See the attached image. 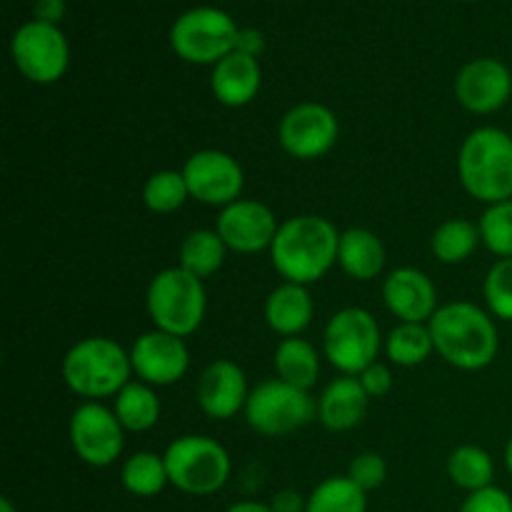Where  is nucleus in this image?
Segmentation results:
<instances>
[{
  "mask_svg": "<svg viewBox=\"0 0 512 512\" xmlns=\"http://www.w3.org/2000/svg\"><path fill=\"white\" fill-rule=\"evenodd\" d=\"M10 55L20 75L35 85L58 83L70 65V48L63 30L40 20H30L15 30Z\"/></svg>",
  "mask_w": 512,
  "mask_h": 512,
  "instance_id": "10",
  "label": "nucleus"
},
{
  "mask_svg": "<svg viewBox=\"0 0 512 512\" xmlns=\"http://www.w3.org/2000/svg\"><path fill=\"white\" fill-rule=\"evenodd\" d=\"M458 175L478 203L512 200V135L493 125L473 130L460 145Z\"/></svg>",
  "mask_w": 512,
  "mask_h": 512,
  "instance_id": "4",
  "label": "nucleus"
},
{
  "mask_svg": "<svg viewBox=\"0 0 512 512\" xmlns=\"http://www.w3.org/2000/svg\"><path fill=\"white\" fill-rule=\"evenodd\" d=\"M385 355L390 363L400 368H415L423 365L435 353L433 335L428 323H398L385 338Z\"/></svg>",
  "mask_w": 512,
  "mask_h": 512,
  "instance_id": "27",
  "label": "nucleus"
},
{
  "mask_svg": "<svg viewBox=\"0 0 512 512\" xmlns=\"http://www.w3.org/2000/svg\"><path fill=\"white\" fill-rule=\"evenodd\" d=\"M235 50H238V53H245V55H253V58H258V55L263 53V35H260L258 30H253V28H240L238 45H235Z\"/></svg>",
  "mask_w": 512,
  "mask_h": 512,
  "instance_id": "39",
  "label": "nucleus"
},
{
  "mask_svg": "<svg viewBox=\"0 0 512 512\" xmlns=\"http://www.w3.org/2000/svg\"><path fill=\"white\" fill-rule=\"evenodd\" d=\"M68 435L73 453L90 468H110L125 448V428L113 408L95 400H85L73 410Z\"/></svg>",
  "mask_w": 512,
  "mask_h": 512,
  "instance_id": "11",
  "label": "nucleus"
},
{
  "mask_svg": "<svg viewBox=\"0 0 512 512\" xmlns=\"http://www.w3.org/2000/svg\"><path fill=\"white\" fill-rule=\"evenodd\" d=\"M512 95V73L495 58H475L455 78V98L465 110L488 115L503 108Z\"/></svg>",
  "mask_w": 512,
  "mask_h": 512,
  "instance_id": "16",
  "label": "nucleus"
},
{
  "mask_svg": "<svg viewBox=\"0 0 512 512\" xmlns=\"http://www.w3.org/2000/svg\"><path fill=\"white\" fill-rule=\"evenodd\" d=\"M260 83H263V70H260L258 58L238 53V50L215 63L210 73L213 98L225 108H245L253 103L255 95L260 93Z\"/></svg>",
  "mask_w": 512,
  "mask_h": 512,
  "instance_id": "19",
  "label": "nucleus"
},
{
  "mask_svg": "<svg viewBox=\"0 0 512 512\" xmlns=\"http://www.w3.org/2000/svg\"><path fill=\"white\" fill-rule=\"evenodd\" d=\"M448 478L465 493H475L493 485L495 463L488 450L478 445H460L448 455Z\"/></svg>",
  "mask_w": 512,
  "mask_h": 512,
  "instance_id": "28",
  "label": "nucleus"
},
{
  "mask_svg": "<svg viewBox=\"0 0 512 512\" xmlns=\"http://www.w3.org/2000/svg\"><path fill=\"white\" fill-rule=\"evenodd\" d=\"M190 198L213 208H228L240 200L245 188L243 165L225 150H198L183 165Z\"/></svg>",
  "mask_w": 512,
  "mask_h": 512,
  "instance_id": "12",
  "label": "nucleus"
},
{
  "mask_svg": "<svg viewBox=\"0 0 512 512\" xmlns=\"http://www.w3.org/2000/svg\"><path fill=\"white\" fill-rule=\"evenodd\" d=\"M505 468H508V473L512 475V435L508 440V448H505Z\"/></svg>",
  "mask_w": 512,
  "mask_h": 512,
  "instance_id": "41",
  "label": "nucleus"
},
{
  "mask_svg": "<svg viewBox=\"0 0 512 512\" xmlns=\"http://www.w3.org/2000/svg\"><path fill=\"white\" fill-rule=\"evenodd\" d=\"M383 335L375 315L365 308H343L328 320L323 355L343 375H360L378 360Z\"/></svg>",
  "mask_w": 512,
  "mask_h": 512,
  "instance_id": "8",
  "label": "nucleus"
},
{
  "mask_svg": "<svg viewBox=\"0 0 512 512\" xmlns=\"http://www.w3.org/2000/svg\"><path fill=\"white\" fill-rule=\"evenodd\" d=\"M113 413L125 428V433H148L158 425L163 405L153 385L143 380H130L113 398Z\"/></svg>",
  "mask_w": 512,
  "mask_h": 512,
  "instance_id": "23",
  "label": "nucleus"
},
{
  "mask_svg": "<svg viewBox=\"0 0 512 512\" xmlns=\"http://www.w3.org/2000/svg\"><path fill=\"white\" fill-rule=\"evenodd\" d=\"M120 483L135 498H155L170 485L165 458L150 450L130 455L120 470Z\"/></svg>",
  "mask_w": 512,
  "mask_h": 512,
  "instance_id": "26",
  "label": "nucleus"
},
{
  "mask_svg": "<svg viewBox=\"0 0 512 512\" xmlns=\"http://www.w3.org/2000/svg\"><path fill=\"white\" fill-rule=\"evenodd\" d=\"M248 378L233 360H215L198 380V405L208 418L230 420L248 403Z\"/></svg>",
  "mask_w": 512,
  "mask_h": 512,
  "instance_id": "18",
  "label": "nucleus"
},
{
  "mask_svg": "<svg viewBox=\"0 0 512 512\" xmlns=\"http://www.w3.org/2000/svg\"><path fill=\"white\" fill-rule=\"evenodd\" d=\"M60 375L75 395L100 403L103 398H115L133 375L130 350L118 340L90 335L78 340L65 353L60 363Z\"/></svg>",
  "mask_w": 512,
  "mask_h": 512,
  "instance_id": "3",
  "label": "nucleus"
},
{
  "mask_svg": "<svg viewBox=\"0 0 512 512\" xmlns=\"http://www.w3.org/2000/svg\"><path fill=\"white\" fill-rule=\"evenodd\" d=\"M485 248L500 258H512V200L488 205L478 223Z\"/></svg>",
  "mask_w": 512,
  "mask_h": 512,
  "instance_id": "32",
  "label": "nucleus"
},
{
  "mask_svg": "<svg viewBox=\"0 0 512 512\" xmlns=\"http://www.w3.org/2000/svg\"><path fill=\"white\" fill-rule=\"evenodd\" d=\"M225 512H275L270 503H260V500H240V503L230 505Z\"/></svg>",
  "mask_w": 512,
  "mask_h": 512,
  "instance_id": "40",
  "label": "nucleus"
},
{
  "mask_svg": "<svg viewBox=\"0 0 512 512\" xmlns=\"http://www.w3.org/2000/svg\"><path fill=\"white\" fill-rule=\"evenodd\" d=\"M483 295L493 318L512 323V258H500L490 265Z\"/></svg>",
  "mask_w": 512,
  "mask_h": 512,
  "instance_id": "33",
  "label": "nucleus"
},
{
  "mask_svg": "<svg viewBox=\"0 0 512 512\" xmlns=\"http://www.w3.org/2000/svg\"><path fill=\"white\" fill-rule=\"evenodd\" d=\"M315 305L308 285L280 283L265 300V323L283 338H298L313 323Z\"/></svg>",
  "mask_w": 512,
  "mask_h": 512,
  "instance_id": "21",
  "label": "nucleus"
},
{
  "mask_svg": "<svg viewBox=\"0 0 512 512\" xmlns=\"http://www.w3.org/2000/svg\"><path fill=\"white\" fill-rule=\"evenodd\" d=\"M243 413L255 433L265 438H283L318 418V403L310 398L308 390L270 378L250 390Z\"/></svg>",
  "mask_w": 512,
  "mask_h": 512,
  "instance_id": "7",
  "label": "nucleus"
},
{
  "mask_svg": "<svg viewBox=\"0 0 512 512\" xmlns=\"http://www.w3.org/2000/svg\"><path fill=\"white\" fill-rule=\"evenodd\" d=\"M355 378L360 380V385H363V390L368 393V398H385V395L393 390V373H390V368L385 363H380V360H375L373 365H368V368L363 370L360 375H355Z\"/></svg>",
  "mask_w": 512,
  "mask_h": 512,
  "instance_id": "36",
  "label": "nucleus"
},
{
  "mask_svg": "<svg viewBox=\"0 0 512 512\" xmlns=\"http://www.w3.org/2000/svg\"><path fill=\"white\" fill-rule=\"evenodd\" d=\"M225 255H228V245L223 243L218 230L198 228L190 230L183 238V243H180L178 265L188 270L190 275H195V278L205 280L223 268Z\"/></svg>",
  "mask_w": 512,
  "mask_h": 512,
  "instance_id": "25",
  "label": "nucleus"
},
{
  "mask_svg": "<svg viewBox=\"0 0 512 512\" xmlns=\"http://www.w3.org/2000/svg\"><path fill=\"white\" fill-rule=\"evenodd\" d=\"M240 28L228 13L215 8H195L180 15L170 30L175 55L193 65H215L238 45Z\"/></svg>",
  "mask_w": 512,
  "mask_h": 512,
  "instance_id": "9",
  "label": "nucleus"
},
{
  "mask_svg": "<svg viewBox=\"0 0 512 512\" xmlns=\"http://www.w3.org/2000/svg\"><path fill=\"white\" fill-rule=\"evenodd\" d=\"M278 218L273 210L258 200H235L228 208L220 210L215 220V230L228 245V250L243 255H255L270 250L275 235H278Z\"/></svg>",
  "mask_w": 512,
  "mask_h": 512,
  "instance_id": "15",
  "label": "nucleus"
},
{
  "mask_svg": "<svg viewBox=\"0 0 512 512\" xmlns=\"http://www.w3.org/2000/svg\"><path fill=\"white\" fill-rule=\"evenodd\" d=\"M368 393L355 375H340L325 385L318 400V420L330 433H348L363 423L368 413Z\"/></svg>",
  "mask_w": 512,
  "mask_h": 512,
  "instance_id": "20",
  "label": "nucleus"
},
{
  "mask_svg": "<svg viewBox=\"0 0 512 512\" xmlns=\"http://www.w3.org/2000/svg\"><path fill=\"white\" fill-rule=\"evenodd\" d=\"M165 468L173 488L180 493L208 498L228 485L233 473L230 453L213 438L205 435H183L175 438L163 453Z\"/></svg>",
  "mask_w": 512,
  "mask_h": 512,
  "instance_id": "6",
  "label": "nucleus"
},
{
  "mask_svg": "<svg viewBox=\"0 0 512 512\" xmlns=\"http://www.w3.org/2000/svg\"><path fill=\"white\" fill-rule=\"evenodd\" d=\"M190 200L183 170H158L143 185V203L150 213L170 215Z\"/></svg>",
  "mask_w": 512,
  "mask_h": 512,
  "instance_id": "31",
  "label": "nucleus"
},
{
  "mask_svg": "<svg viewBox=\"0 0 512 512\" xmlns=\"http://www.w3.org/2000/svg\"><path fill=\"white\" fill-rule=\"evenodd\" d=\"M33 15L40 23L58 25L65 15V0H35Z\"/></svg>",
  "mask_w": 512,
  "mask_h": 512,
  "instance_id": "38",
  "label": "nucleus"
},
{
  "mask_svg": "<svg viewBox=\"0 0 512 512\" xmlns=\"http://www.w3.org/2000/svg\"><path fill=\"white\" fill-rule=\"evenodd\" d=\"M385 245L373 230L348 228L340 233L338 265L348 278L368 283L375 280L385 268Z\"/></svg>",
  "mask_w": 512,
  "mask_h": 512,
  "instance_id": "22",
  "label": "nucleus"
},
{
  "mask_svg": "<svg viewBox=\"0 0 512 512\" xmlns=\"http://www.w3.org/2000/svg\"><path fill=\"white\" fill-rule=\"evenodd\" d=\"M145 308L155 330L188 338L203 325L208 310V293L203 280L190 275L180 265L165 268L150 280Z\"/></svg>",
  "mask_w": 512,
  "mask_h": 512,
  "instance_id": "5",
  "label": "nucleus"
},
{
  "mask_svg": "<svg viewBox=\"0 0 512 512\" xmlns=\"http://www.w3.org/2000/svg\"><path fill=\"white\" fill-rule=\"evenodd\" d=\"M0 512H18V510H15V505L10 503V498H3L0 500Z\"/></svg>",
  "mask_w": 512,
  "mask_h": 512,
  "instance_id": "42",
  "label": "nucleus"
},
{
  "mask_svg": "<svg viewBox=\"0 0 512 512\" xmlns=\"http://www.w3.org/2000/svg\"><path fill=\"white\" fill-rule=\"evenodd\" d=\"M340 123L328 105L298 103L280 118V148L298 160H318L335 148Z\"/></svg>",
  "mask_w": 512,
  "mask_h": 512,
  "instance_id": "13",
  "label": "nucleus"
},
{
  "mask_svg": "<svg viewBox=\"0 0 512 512\" xmlns=\"http://www.w3.org/2000/svg\"><path fill=\"white\" fill-rule=\"evenodd\" d=\"M130 363L133 375L153 388H168L185 378L190 368V350L183 338L163 333V330H148L135 338L130 348Z\"/></svg>",
  "mask_w": 512,
  "mask_h": 512,
  "instance_id": "14",
  "label": "nucleus"
},
{
  "mask_svg": "<svg viewBox=\"0 0 512 512\" xmlns=\"http://www.w3.org/2000/svg\"><path fill=\"white\" fill-rule=\"evenodd\" d=\"M340 233L328 218L295 215L280 223L270 245V260L285 283L313 285L338 263Z\"/></svg>",
  "mask_w": 512,
  "mask_h": 512,
  "instance_id": "1",
  "label": "nucleus"
},
{
  "mask_svg": "<svg viewBox=\"0 0 512 512\" xmlns=\"http://www.w3.org/2000/svg\"><path fill=\"white\" fill-rule=\"evenodd\" d=\"M275 365V378H280L283 383L295 385L300 390L315 388L320 378V355L315 350L313 343H308L305 338H283L275 348L273 355Z\"/></svg>",
  "mask_w": 512,
  "mask_h": 512,
  "instance_id": "24",
  "label": "nucleus"
},
{
  "mask_svg": "<svg viewBox=\"0 0 512 512\" xmlns=\"http://www.w3.org/2000/svg\"><path fill=\"white\" fill-rule=\"evenodd\" d=\"M270 505H273L275 512H305V508H308V498L300 495L298 490L288 488L275 493L273 500H270Z\"/></svg>",
  "mask_w": 512,
  "mask_h": 512,
  "instance_id": "37",
  "label": "nucleus"
},
{
  "mask_svg": "<svg viewBox=\"0 0 512 512\" xmlns=\"http://www.w3.org/2000/svg\"><path fill=\"white\" fill-rule=\"evenodd\" d=\"M460 512H512V498L503 488L490 485V488L468 493Z\"/></svg>",
  "mask_w": 512,
  "mask_h": 512,
  "instance_id": "35",
  "label": "nucleus"
},
{
  "mask_svg": "<svg viewBox=\"0 0 512 512\" xmlns=\"http://www.w3.org/2000/svg\"><path fill=\"white\" fill-rule=\"evenodd\" d=\"M305 512H368V493L348 475H333L315 485Z\"/></svg>",
  "mask_w": 512,
  "mask_h": 512,
  "instance_id": "30",
  "label": "nucleus"
},
{
  "mask_svg": "<svg viewBox=\"0 0 512 512\" xmlns=\"http://www.w3.org/2000/svg\"><path fill=\"white\" fill-rule=\"evenodd\" d=\"M383 300L400 323H430L440 308L433 280L418 268L393 270L383 283Z\"/></svg>",
  "mask_w": 512,
  "mask_h": 512,
  "instance_id": "17",
  "label": "nucleus"
},
{
  "mask_svg": "<svg viewBox=\"0 0 512 512\" xmlns=\"http://www.w3.org/2000/svg\"><path fill=\"white\" fill-rule=\"evenodd\" d=\"M348 478L358 485L365 493H373V490L383 488L385 478H388V463L380 453L373 450H365L358 453L348 465Z\"/></svg>",
  "mask_w": 512,
  "mask_h": 512,
  "instance_id": "34",
  "label": "nucleus"
},
{
  "mask_svg": "<svg viewBox=\"0 0 512 512\" xmlns=\"http://www.w3.org/2000/svg\"><path fill=\"white\" fill-rule=\"evenodd\" d=\"M480 243L483 240H480L478 225L465 218H453L435 228L433 238H430V250L440 263L458 265L465 263L478 250Z\"/></svg>",
  "mask_w": 512,
  "mask_h": 512,
  "instance_id": "29",
  "label": "nucleus"
},
{
  "mask_svg": "<svg viewBox=\"0 0 512 512\" xmlns=\"http://www.w3.org/2000/svg\"><path fill=\"white\" fill-rule=\"evenodd\" d=\"M435 353L453 368L475 373L488 368L500 348L498 328L490 313L468 300L440 305L430 318Z\"/></svg>",
  "mask_w": 512,
  "mask_h": 512,
  "instance_id": "2",
  "label": "nucleus"
}]
</instances>
